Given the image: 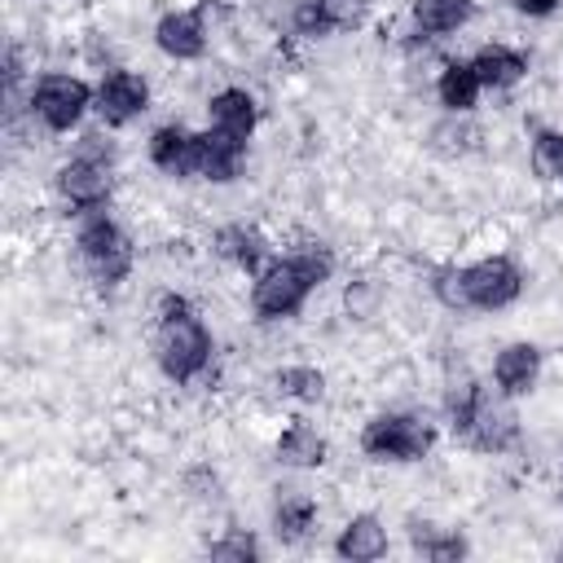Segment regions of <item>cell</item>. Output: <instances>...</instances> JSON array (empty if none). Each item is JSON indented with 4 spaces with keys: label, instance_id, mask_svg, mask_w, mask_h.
Masks as SVG:
<instances>
[{
    "label": "cell",
    "instance_id": "cell-1",
    "mask_svg": "<svg viewBox=\"0 0 563 563\" xmlns=\"http://www.w3.org/2000/svg\"><path fill=\"white\" fill-rule=\"evenodd\" d=\"M75 255L88 273L92 286H119L132 277L136 264V246L128 238V229L110 216V207H88L75 211Z\"/></svg>",
    "mask_w": 563,
    "mask_h": 563
},
{
    "label": "cell",
    "instance_id": "cell-2",
    "mask_svg": "<svg viewBox=\"0 0 563 563\" xmlns=\"http://www.w3.org/2000/svg\"><path fill=\"white\" fill-rule=\"evenodd\" d=\"M150 347H154V365L163 369V378H172L180 387L198 383L216 361V334L198 308L154 317V343Z\"/></svg>",
    "mask_w": 563,
    "mask_h": 563
},
{
    "label": "cell",
    "instance_id": "cell-3",
    "mask_svg": "<svg viewBox=\"0 0 563 563\" xmlns=\"http://www.w3.org/2000/svg\"><path fill=\"white\" fill-rule=\"evenodd\" d=\"M356 444L378 466H413L435 449V422L413 409H378L365 418Z\"/></svg>",
    "mask_w": 563,
    "mask_h": 563
},
{
    "label": "cell",
    "instance_id": "cell-4",
    "mask_svg": "<svg viewBox=\"0 0 563 563\" xmlns=\"http://www.w3.org/2000/svg\"><path fill=\"white\" fill-rule=\"evenodd\" d=\"M92 101H97V84H88L75 70H44L26 88V114L53 136L79 132L92 114Z\"/></svg>",
    "mask_w": 563,
    "mask_h": 563
},
{
    "label": "cell",
    "instance_id": "cell-5",
    "mask_svg": "<svg viewBox=\"0 0 563 563\" xmlns=\"http://www.w3.org/2000/svg\"><path fill=\"white\" fill-rule=\"evenodd\" d=\"M317 295V286L308 282V273L295 264V255H273L260 273H251V312L260 321H290L308 308V299Z\"/></svg>",
    "mask_w": 563,
    "mask_h": 563
},
{
    "label": "cell",
    "instance_id": "cell-6",
    "mask_svg": "<svg viewBox=\"0 0 563 563\" xmlns=\"http://www.w3.org/2000/svg\"><path fill=\"white\" fill-rule=\"evenodd\" d=\"M462 290H466V312H501L523 295V268L493 251L471 264H462Z\"/></svg>",
    "mask_w": 563,
    "mask_h": 563
},
{
    "label": "cell",
    "instance_id": "cell-7",
    "mask_svg": "<svg viewBox=\"0 0 563 563\" xmlns=\"http://www.w3.org/2000/svg\"><path fill=\"white\" fill-rule=\"evenodd\" d=\"M457 435L471 449H479V453H510L519 444V435H523L519 413H515V400H506L497 387L493 391L479 387V396H475V405H471V413H466V422H462Z\"/></svg>",
    "mask_w": 563,
    "mask_h": 563
},
{
    "label": "cell",
    "instance_id": "cell-8",
    "mask_svg": "<svg viewBox=\"0 0 563 563\" xmlns=\"http://www.w3.org/2000/svg\"><path fill=\"white\" fill-rule=\"evenodd\" d=\"M150 101H154V88H150V79H145L141 70H132V66H106L101 79H97L92 114H97L110 132H119V128L136 123V119L150 110Z\"/></svg>",
    "mask_w": 563,
    "mask_h": 563
},
{
    "label": "cell",
    "instance_id": "cell-9",
    "mask_svg": "<svg viewBox=\"0 0 563 563\" xmlns=\"http://www.w3.org/2000/svg\"><path fill=\"white\" fill-rule=\"evenodd\" d=\"M53 194L75 207V211H88V207H110L114 198V163H97V158H84V154H66L57 167H53Z\"/></svg>",
    "mask_w": 563,
    "mask_h": 563
},
{
    "label": "cell",
    "instance_id": "cell-10",
    "mask_svg": "<svg viewBox=\"0 0 563 563\" xmlns=\"http://www.w3.org/2000/svg\"><path fill=\"white\" fill-rule=\"evenodd\" d=\"M541 369H545V352L532 343V339H510L493 352V365H488V378L493 387L506 396V400H523L537 391L541 383Z\"/></svg>",
    "mask_w": 563,
    "mask_h": 563
},
{
    "label": "cell",
    "instance_id": "cell-11",
    "mask_svg": "<svg viewBox=\"0 0 563 563\" xmlns=\"http://www.w3.org/2000/svg\"><path fill=\"white\" fill-rule=\"evenodd\" d=\"M207 44H211V26H207V18L194 4L189 9L158 13V22H154V48L167 62H198V57H207Z\"/></svg>",
    "mask_w": 563,
    "mask_h": 563
},
{
    "label": "cell",
    "instance_id": "cell-12",
    "mask_svg": "<svg viewBox=\"0 0 563 563\" xmlns=\"http://www.w3.org/2000/svg\"><path fill=\"white\" fill-rule=\"evenodd\" d=\"M374 0H295L290 4V31L295 35H334L356 31L369 22Z\"/></svg>",
    "mask_w": 563,
    "mask_h": 563
},
{
    "label": "cell",
    "instance_id": "cell-13",
    "mask_svg": "<svg viewBox=\"0 0 563 563\" xmlns=\"http://www.w3.org/2000/svg\"><path fill=\"white\" fill-rule=\"evenodd\" d=\"M207 128L251 145V136H255V128H260V101H255V92L242 88V84L216 88V92L207 97Z\"/></svg>",
    "mask_w": 563,
    "mask_h": 563
},
{
    "label": "cell",
    "instance_id": "cell-14",
    "mask_svg": "<svg viewBox=\"0 0 563 563\" xmlns=\"http://www.w3.org/2000/svg\"><path fill=\"white\" fill-rule=\"evenodd\" d=\"M145 158L154 172H163L172 180H189L194 163H198V132H189L185 123H158L145 141Z\"/></svg>",
    "mask_w": 563,
    "mask_h": 563
},
{
    "label": "cell",
    "instance_id": "cell-15",
    "mask_svg": "<svg viewBox=\"0 0 563 563\" xmlns=\"http://www.w3.org/2000/svg\"><path fill=\"white\" fill-rule=\"evenodd\" d=\"M211 251H216L224 264H233L238 273H246V277L260 273V268L273 260V246H268L264 229L251 224V220H229V224H220L216 238H211Z\"/></svg>",
    "mask_w": 563,
    "mask_h": 563
},
{
    "label": "cell",
    "instance_id": "cell-16",
    "mask_svg": "<svg viewBox=\"0 0 563 563\" xmlns=\"http://www.w3.org/2000/svg\"><path fill=\"white\" fill-rule=\"evenodd\" d=\"M273 457L286 471H321L330 462V440L308 418H290L273 440Z\"/></svg>",
    "mask_w": 563,
    "mask_h": 563
},
{
    "label": "cell",
    "instance_id": "cell-17",
    "mask_svg": "<svg viewBox=\"0 0 563 563\" xmlns=\"http://www.w3.org/2000/svg\"><path fill=\"white\" fill-rule=\"evenodd\" d=\"M246 167V141H233L224 132H211L202 128L198 132V163H194V180H207V185H229L238 180Z\"/></svg>",
    "mask_w": 563,
    "mask_h": 563
},
{
    "label": "cell",
    "instance_id": "cell-18",
    "mask_svg": "<svg viewBox=\"0 0 563 563\" xmlns=\"http://www.w3.org/2000/svg\"><path fill=\"white\" fill-rule=\"evenodd\" d=\"M471 66L484 84V92H506L515 88L519 79H528V53L506 44V40H493V44H479L471 53Z\"/></svg>",
    "mask_w": 563,
    "mask_h": 563
},
{
    "label": "cell",
    "instance_id": "cell-19",
    "mask_svg": "<svg viewBox=\"0 0 563 563\" xmlns=\"http://www.w3.org/2000/svg\"><path fill=\"white\" fill-rule=\"evenodd\" d=\"M387 545H391L387 523L374 510H356L352 519H343V528L334 537V554L347 559V563H374V559L387 554Z\"/></svg>",
    "mask_w": 563,
    "mask_h": 563
},
{
    "label": "cell",
    "instance_id": "cell-20",
    "mask_svg": "<svg viewBox=\"0 0 563 563\" xmlns=\"http://www.w3.org/2000/svg\"><path fill=\"white\" fill-rule=\"evenodd\" d=\"M479 97H484V84H479L471 57H449V62H440V70H435V101H440L449 114H471V110L479 106Z\"/></svg>",
    "mask_w": 563,
    "mask_h": 563
},
{
    "label": "cell",
    "instance_id": "cell-21",
    "mask_svg": "<svg viewBox=\"0 0 563 563\" xmlns=\"http://www.w3.org/2000/svg\"><path fill=\"white\" fill-rule=\"evenodd\" d=\"M317 497L303 488H277L273 497V537L282 545H299L312 528H317Z\"/></svg>",
    "mask_w": 563,
    "mask_h": 563
},
{
    "label": "cell",
    "instance_id": "cell-22",
    "mask_svg": "<svg viewBox=\"0 0 563 563\" xmlns=\"http://www.w3.org/2000/svg\"><path fill=\"white\" fill-rule=\"evenodd\" d=\"M471 18H475V0H413L409 4L413 35H422V40L457 35Z\"/></svg>",
    "mask_w": 563,
    "mask_h": 563
},
{
    "label": "cell",
    "instance_id": "cell-23",
    "mask_svg": "<svg viewBox=\"0 0 563 563\" xmlns=\"http://www.w3.org/2000/svg\"><path fill=\"white\" fill-rule=\"evenodd\" d=\"M409 541L422 559H435V563H453L466 554V537L457 528H440L431 519H409Z\"/></svg>",
    "mask_w": 563,
    "mask_h": 563
},
{
    "label": "cell",
    "instance_id": "cell-24",
    "mask_svg": "<svg viewBox=\"0 0 563 563\" xmlns=\"http://www.w3.org/2000/svg\"><path fill=\"white\" fill-rule=\"evenodd\" d=\"M273 387L290 405H317L325 396V374L317 365H308V361H295V365H282L273 374Z\"/></svg>",
    "mask_w": 563,
    "mask_h": 563
},
{
    "label": "cell",
    "instance_id": "cell-25",
    "mask_svg": "<svg viewBox=\"0 0 563 563\" xmlns=\"http://www.w3.org/2000/svg\"><path fill=\"white\" fill-rule=\"evenodd\" d=\"M528 167L541 185H563V128H537L532 132Z\"/></svg>",
    "mask_w": 563,
    "mask_h": 563
},
{
    "label": "cell",
    "instance_id": "cell-26",
    "mask_svg": "<svg viewBox=\"0 0 563 563\" xmlns=\"http://www.w3.org/2000/svg\"><path fill=\"white\" fill-rule=\"evenodd\" d=\"M383 299H387V290H383V282L369 277V273L343 282V312H347L352 321H369V317H378Z\"/></svg>",
    "mask_w": 563,
    "mask_h": 563
},
{
    "label": "cell",
    "instance_id": "cell-27",
    "mask_svg": "<svg viewBox=\"0 0 563 563\" xmlns=\"http://www.w3.org/2000/svg\"><path fill=\"white\" fill-rule=\"evenodd\" d=\"M207 554H211L216 563H255L264 550H260V537H255L251 528H224V532L207 545Z\"/></svg>",
    "mask_w": 563,
    "mask_h": 563
},
{
    "label": "cell",
    "instance_id": "cell-28",
    "mask_svg": "<svg viewBox=\"0 0 563 563\" xmlns=\"http://www.w3.org/2000/svg\"><path fill=\"white\" fill-rule=\"evenodd\" d=\"M180 488H185L189 501H198V506H216V501L224 497V475H220L211 462H194V466L180 475Z\"/></svg>",
    "mask_w": 563,
    "mask_h": 563
},
{
    "label": "cell",
    "instance_id": "cell-29",
    "mask_svg": "<svg viewBox=\"0 0 563 563\" xmlns=\"http://www.w3.org/2000/svg\"><path fill=\"white\" fill-rule=\"evenodd\" d=\"M290 255H295V264L308 273V282H312L317 290H321V286L334 277V268H339V264H334V251H330L325 242H303V246H290Z\"/></svg>",
    "mask_w": 563,
    "mask_h": 563
},
{
    "label": "cell",
    "instance_id": "cell-30",
    "mask_svg": "<svg viewBox=\"0 0 563 563\" xmlns=\"http://www.w3.org/2000/svg\"><path fill=\"white\" fill-rule=\"evenodd\" d=\"M431 295L435 303L453 308V312H466V290H462V264H435L431 268Z\"/></svg>",
    "mask_w": 563,
    "mask_h": 563
},
{
    "label": "cell",
    "instance_id": "cell-31",
    "mask_svg": "<svg viewBox=\"0 0 563 563\" xmlns=\"http://www.w3.org/2000/svg\"><path fill=\"white\" fill-rule=\"evenodd\" d=\"M70 154H84V158H97V163H114V136L110 128H79V141Z\"/></svg>",
    "mask_w": 563,
    "mask_h": 563
},
{
    "label": "cell",
    "instance_id": "cell-32",
    "mask_svg": "<svg viewBox=\"0 0 563 563\" xmlns=\"http://www.w3.org/2000/svg\"><path fill=\"white\" fill-rule=\"evenodd\" d=\"M506 4H510L519 18H550L563 0H506Z\"/></svg>",
    "mask_w": 563,
    "mask_h": 563
},
{
    "label": "cell",
    "instance_id": "cell-33",
    "mask_svg": "<svg viewBox=\"0 0 563 563\" xmlns=\"http://www.w3.org/2000/svg\"><path fill=\"white\" fill-rule=\"evenodd\" d=\"M559 479H563V471H559Z\"/></svg>",
    "mask_w": 563,
    "mask_h": 563
}]
</instances>
